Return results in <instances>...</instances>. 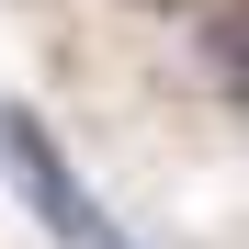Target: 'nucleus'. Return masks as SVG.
Segmentation results:
<instances>
[{"instance_id": "f257e3e1", "label": "nucleus", "mask_w": 249, "mask_h": 249, "mask_svg": "<svg viewBox=\"0 0 249 249\" xmlns=\"http://www.w3.org/2000/svg\"><path fill=\"white\" fill-rule=\"evenodd\" d=\"M0 170H12V193L34 204V227L57 249H102V215H91V193H79L68 147L34 124V102H0Z\"/></svg>"}, {"instance_id": "f03ea898", "label": "nucleus", "mask_w": 249, "mask_h": 249, "mask_svg": "<svg viewBox=\"0 0 249 249\" xmlns=\"http://www.w3.org/2000/svg\"><path fill=\"white\" fill-rule=\"evenodd\" d=\"M204 79L227 102H249V0H215L204 12Z\"/></svg>"}]
</instances>
